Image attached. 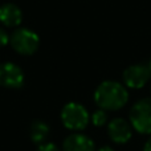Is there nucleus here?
I'll return each mask as SVG.
<instances>
[{
  "instance_id": "nucleus-8",
  "label": "nucleus",
  "mask_w": 151,
  "mask_h": 151,
  "mask_svg": "<svg viewBox=\"0 0 151 151\" xmlns=\"http://www.w3.org/2000/svg\"><path fill=\"white\" fill-rule=\"evenodd\" d=\"M63 151H96V146L88 135L73 133L64 139Z\"/></svg>"
},
{
  "instance_id": "nucleus-7",
  "label": "nucleus",
  "mask_w": 151,
  "mask_h": 151,
  "mask_svg": "<svg viewBox=\"0 0 151 151\" xmlns=\"http://www.w3.org/2000/svg\"><path fill=\"white\" fill-rule=\"evenodd\" d=\"M107 135L114 143L125 145L133 135V127L123 118H114L107 125Z\"/></svg>"
},
{
  "instance_id": "nucleus-14",
  "label": "nucleus",
  "mask_w": 151,
  "mask_h": 151,
  "mask_svg": "<svg viewBox=\"0 0 151 151\" xmlns=\"http://www.w3.org/2000/svg\"><path fill=\"white\" fill-rule=\"evenodd\" d=\"M143 151H151V137L146 141V143H145Z\"/></svg>"
},
{
  "instance_id": "nucleus-11",
  "label": "nucleus",
  "mask_w": 151,
  "mask_h": 151,
  "mask_svg": "<svg viewBox=\"0 0 151 151\" xmlns=\"http://www.w3.org/2000/svg\"><path fill=\"white\" fill-rule=\"evenodd\" d=\"M107 122V114L105 110L99 109V110H96V111L91 114V123L97 127H101V126L106 125Z\"/></svg>"
},
{
  "instance_id": "nucleus-13",
  "label": "nucleus",
  "mask_w": 151,
  "mask_h": 151,
  "mask_svg": "<svg viewBox=\"0 0 151 151\" xmlns=\"http://www.w3.org/2000/svg\"><path fill=\"white\" fill-rule=\"evenodd\" d=\"M8 42H9V35H8L3 28H0V48L5 47Z\"/></svg>"
},
{
  "instance_id": "nucleus-16",
  "label": "nucleus",
  "mask_w": 151,
  "mask_h": 151,
  "mask_svg": "<svg viewBox=\"0 0 151 151\" xmlns=\"http://www.w3.org/2000/svg\"><path fill=\"white\" fill-rule=\"evenodd\" d=\"M149 66H150V69H151V60H150V65Z\"/></svg>"
},
{
  "instance_id": "nucleus-4",
  "label": "nucleus",
  "mask_w": 151,
  "mask_h": 151,
  "mask_svg": "<svg viewBox=\"0 0 151 151\" xmlns=\"http://www.w3.org/2000/svg\"><path fill=\"white\" fill-rule=\"evenodd\" d=\"M61 121L66 129L80 131L88 126L89 113L85 106L77 102H69L61 110Z\"/></svg>"
},
{
  "instance_id": "nucleus-2",
  "label": "nucleus",
  "mask_w": 151,
  "mask_h": 151,
  "mask_svg": "<svg viewBox=\"0 0 151 151\" xmlns=\"http://www.w3.org/2000/svg\"><path fill=\"white\" fill-rule=\"evenodd\" d=\"M131 127L139 134H151V98H142L133 105L129 114Z\"/></svg>"
},
{
  "instance_id": "nucleus-15",
  "label": "nucleus",
  "mask_w": 151,
  "mask_h": 151,
  "mask_svg": "<svg viewBox=\"0 0 151 151\" xmlns=\"http://www.w3.org/2000/svg\"><path fill=\"white\" fill-rule=\"evenodd\" d=\"M98 151H114V150H113L110 146H102L98 149Z\"/></svg>"
},
{
  "instance_id": "nucleus-1",
  "label": "nucleus",
  "mask_w": 151,
  "mask_h": 151,
  "mask_svg": "<svg viewBox=\"0 0 151 151\" xmlns=\"http://www.w3.org/2000/svg\"><path fill=\"white\" fill-rule=\"evenodd\" d=\"M129 91L117 81H104L94 91V102L105 111H115L127 104Z\"/></svg>"
},
{
  "instance_id": "nucleus-12",
  "label": "nucleus",
  "mask_w": 151,
  "mask_h": 151,
  "mask_svg": "<svg viewBox=\"0 0 151 151\" xmlns=\"http://www.w3.org/2000/svg\"><path fill=\"white\" fill-rule=\"evenodd\" d=\"M36 151H60V149L53 143H42L37 147Z\"/></svg>"
},
{
  "instance_id": "nucleus-9",
  "label": "nucleus",
  "mask_w": 151,
  "mask_h": 151,
  "mask_svg": "<svg viewBox=\"0 0 151 151\" xmlns=\"http://www.w3.org/2000/svg\"><path fill=\"white\" fill-rule=\"evenodd\" d=\"M23 21V12L16 4L5 3L0 7V23L8 28H15Z\"/></svg>"
},
{
  "instance_id": "nucleus-6",
  "label": "nucleus",
  "mask_w": 151,
  "mask_h": 151,
  "mask_svg": "<svg viewBox=\"0 0 151 151\" xmlns=\"http://www.w3.org/2000/svg\"><path fill=\"white\" fill-rule=\"evenodd\" d=\"M24 85V73L20 66L12 63L0 64V86L19 89Z\"/></svg>"
},
{
  "instance_id": "nucleus-10",
  "label": "nucleus",
  "mask_w": 151,
  "mask_h": 151,
  "mask_svg": "<svg viewBox=\"0 0 151 151\" xmlns=\"http://www.w3.org/2000/svg\"><path fill=\"white\" fill-rule=\"evenodd\" d=\"M49 126L44 122V121H33L31 123V127H29V138L33 142L35 145H42L45 143L48 135H49Z\"/></svg>"
},
{
  "instance_id": "nucleus-3",
  "label": "nucleus",
  "mask_w": 151,
  "mask_h": 151,
  "mask_svg": "<svg viewBox=\"0 0 151 151\" xmlns=\"http://www.w3.org/2000/svg\"><path fill=\"white\" fill-rule=\"evenodd\" d=\"M9 44L15 52L23 56H31L39 49L40 39L37 33L28 28H17L9 36Z\"/></svg>"
},
{
  "instance_id": "nucleus-5",
  "label": "nucleus",
  "mask_w": 151,
  "mask_h": 151,
  "mask_svg": "<svg viewBox=\"0 0 151 151\" xmlns=\"http://www.w3.org/2000/svg\"><path fill=\"white\" fill-rule=\"evenodd\" d=\"M151 78V69L149 65L137 64L131 65L123 72V82L127 88L141 89L146 85Z\"/></svg>"
}]
</instances>
